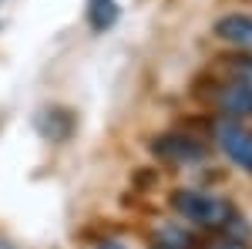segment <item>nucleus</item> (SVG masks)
<instances>
[{"label": "nucleus", "mask_w": 252, "mask_h": 249, "mask_svg": "<svg viewBox=\"0 0 252 249\" xmlns=\"http://www.w3.org/2000/svg\"><path fill=\"white\" fill-rule=\"evenodd\" d=\"M44 121H40V128H44V135H51V138H67V132H71V115L67 111H44Z\"/></svg>", "instance_id": "obj_8"}, {"label": "nucleus", "mask_w": 252, "mask_h": 249, "mask_svg": "<svg viewBox=\"0 0 252 249\" xmlns=\"http://www.w3.org/2000/svg\"><path fill=\"white\" fill-rule=\"evenodd\" d=\"M212 249H246V246H242L239 239H222V243H215Z\"/></svg>", "instance_id": "obj_10"}, {"label": "nucleus", "mask_w": 252, "mask_h": 249, "mask_svg": "<svg viewBox=\"0 0 252 249\" xmlns=\"http://www.w3.org/2000/svg\"><path fill=\"white\" fill-rule=\"evenodd\" d=\"M215 34L225 40V44H235V47H252V17L249 14H229L215 24Z\"/></svg>", "instance_id": "obj_4"}, {"label": "nucleus", "mask_w": 252, "mask_h": 249, "mask_svg": "<svg viewBox=\"0 0 252 249\" xmlns=\"http://www.w3.org/2000/svg\"><path fill=\"white\" fill-rule=\"evenodd\" d=\"M219 145H222V152L229 155L239 169L252 172V132L249 128H242L239 121L219 125Z\"/></svg>", "instance_id": "obj_2"}, {"label": "nucleus", "mask_w": 252, "mask_h": 249, "mask_svg": "<svg viewBox=\"0 0 252 249\" xmlns=\"http://www.w3.org/2000/svg\"><path fill=\"white\" fill-rule=\"evenodd\" d=\"M219 105L225 108V115H232V118H249V115H252V88H249V84H239V81H232L229 88H222Z\"/></svg>", "instance_id": "obj_5"}, {"label": "nucleus", "mask_w": 252, "mask_h": 249, "mask_svg": "<svg viewBox=\"0 0 252 249\" xmlns=\"http://www.w3.org/2000/svg\"><path fill=\"white\" fill-rule=\"evenodd\" d=\"M172 206L178 215H185L189 222H198V226H209V229H225V222L232 219L235 212L225 199L219 195H205V192H175L172 195Z\"/></svg>", "instance_id": "obj_1"}, {"label": "nucleus", "mask_w": 252, "mask_h": 249, "mask_svg": "<svg viewBox=\"0 0 252 249\" xmlns=\"http://www.w3.org/2000/svg\"><path fill=\"white\" fill-rule=\"evenodd\" d=\"M118 17V7L115 0H91V27L94 31H104V27H111Z\"/></svg>", "instance_id": "obj_7"}, {"label": "nucleus", "mask_w": 252, "mask_h": 249, "mask_svg": "<svg viewBox=\"0 0 252 249\" xmlns=\"http://www.w3.org/2000/svg\"><path fill=\"white\" fill-rule=\"evenodd\" d=\"M192 246H195V239L185 229H178V226L158 229V249H192Z\"/></svg>", "instance_id": "obj_6"}, {"label": "nucleus", "mask_w": 252, "mask_h": 249, "mask_svg": "<svg viewBox=\"0 0 252 249\" xmlns=\"http://www.w3.org/2000/svg\"><path fill=\"white\" fill-rule=\"evenodd\" d=\"M101 249H125V246H121V243H104Z\"/></svg>", "instance_id": "obj_11"}, {"label": "nucleus", "mask_w": 252, "mask_h": 249, "mask_svg": "<svg viewBox=\"0 0 252 249\" xmlns=\"http://www.w3.org/2000/svg\"><path fill=\"white\" fill-rule=\"evenodd\" d=\"M229 68H232V74H235L239 84H249L252 88V58H235Z\"/></svg>", "instance_id": "obj_9"}, {"label": "nucleus", "mask_w": 252, "mask_h": 249, "mask_svg": "<svg viewBox=\"0 0 252 249\" xmlns=\"http://www.w3.org/2000/svg\"><path fill=\"white\" fill-rule=\"evenodd\" d=\"M152 152L165 162H198L205 155V148L189 135H161V138H155Z\"/></svg>", "instance_id": "obj_3"}]
</instances>
